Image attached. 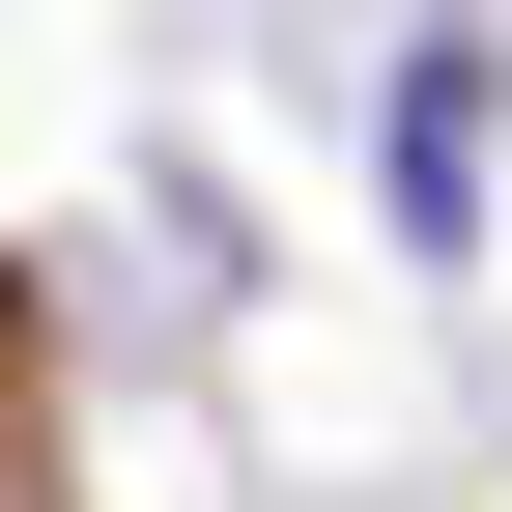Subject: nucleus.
Segmentation results:
<instances>
[{"instance_id": "obj_1", "label": "nucleus", "mask_w": 512, "mask_h": 512, "mask_svg": "<svg viewBox=\"0 0 512 512\" xmlns=\"http://www.w3.org/2000/svg\"><path fill=\"white\" fill-rule=\"evenodd\" d=\"M399 228H427V256L484 228V29H427V57H399Z\"/></svg>"}]
</instances>
